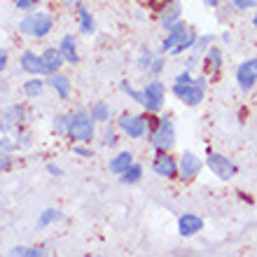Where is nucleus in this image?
Returning <instances> with one entry per match:
<instances>
[{
    "instance_id": "1",
    "label": "nucleus",
    "mask_w": 257,
    "mask_h": 257,
    "mask_svg": "<svg viewBox=\"0 0 257 257\" xmlns=\"http://www.w3.org/2000/svg\"><path fill=\"white\" fill-rule=\"evenodd\" d=\"M119 87H122V91L128 96V98H134V101L138 103V105H143L148 112H155L157 115V112L164 108V101H166V87H164L162 80L148 82L143 89H134L126 80H124V82H119Z\"/></svg>"
},
{
    "instance_id": "2",
    "label": "nucleus",
    "mask_w": 257,
    "mask_h": 257,
    "mask_svg": "<svg viewBox=\"0 0 257 257\" xmlns=\"http://www.w3.org/2000/svg\"><path fill=\"white\" fill-rule=\"evenodd\" d=\"M206 87H208V77H206V75L192 77V70L185 68L183 73L176 77V82H173V94H176L185 105L196 108V105L206 98Z\"/></svg>"
},
{
    "instance_id": "3",
    "label": "nucleus",
    "mask_w": 257,
    "mask_h": 257,
    "mask_svg": "<svg viewBox=\"0 0 257 257\" xmlns=\"http://www.w3.org/2000/svg\"><path fill=\"white\" fill-rule=\"evenodd\" d=\"M66 138H70V141H75V143H91L96 138V119L82 108L68 112Z\"/></svg>"
},
{
    "instance_id": "4",
    "label": "nucleus",
    "mask_w": 257,
    "mask_h": 257,
    "mask_svg": "<svg viewBox=\"0 0 257 257\" xmlns=\"http://www.w3.org/2000/svg\"><path fill=\"white\" fill-rule=\"evenodd\" d=\"M52 28H54V17L47 12H28L24 19L19 21V31L28 38H35V40H40V38H47L52 33Z\"/></svg>"
},
{
    "instance_id": "5",
    "label": "nucleus",
    "mask_w": 257,
    "mask_h": 257,
    "mask_svg": "<svg viewBox=\"0 0 257 257\" xmlns=\"http://www.w3.org/2000/svg\"><path fill=\"white\" fill-rule=\"evenodd\" d=\"M148 136L155 150H171L176 145V126L171 122V117H159L157 126Z\"/></svg>"
},
{
    "instance_id": "6",
    "label": "nucleus",
    "mask_w": 257,
    "mask_h": 257,
    "mask_svg": "<svg viewBox=\"0 0 257 257\" xmlns=\"http://www.w3.org/2000/svg\"><path fill=\"white\" fill-rule=\"evenodd\" d=\"M206 166H208L213 173H215L220 180H231V178L238 173V166L231 162L229 157L220 155V152H213V150H206Z\"/></svg>"
},
{
    "instance_id": "7",
    "label": "nucleus",
    "mask_w": 257,
    "mask_h": 257,
    "mask_svg": "<svg viewBox=\"0 0 257 257\" xmlns=\"http://www.w3.org/2000/svg\"><path fill=\"white\" fill-rule=\"evenodd\" d=\"M117 128L128 138H143L148 134V115H131V112H122L117 119Z\"/></svg>"
},
{
    "instance_id": "8",
    "label": "nucleus",
    "mask_w": 257,
    "mask_h": 257,
    "mask_svg": "<svg viewBox=\"0 0 257 257\" xmlns=\"http://www.w3.org/2000/svg\"><path fill=\"white\" fill-rule=\"evenodd\" d=\"M152 171L159 178H166V180L178 178V159L171 157V150H157L155 159H152Z\"/></svg>"
},
{
    "instance_id": "9",
    "label": "nucleus",
    "mask_w": 257,
    "mask_h": 257,
    "mask_svg": "<svg viewBox=\"0 0 257 257\" xmlns=\"http://www.w3.org/2000/svg\"><path fill=\"white\" fill-rule=\"evenodd\" d=\"M201 169H203L201 157H196L190 150L180 155V162H178V178L180 180H194L201 173Z\"/></svg>"
},
{
    "instance_id": "10",
    "label": "nucleus",
    "mask_w": 257,
    "mask_h": 257,
    "mask_svg": "<svg viewBox=\"0 0 257 257\" xmlns=\"http://www.w3.org/2000/svg\"><path fill=\"white\" fill-rule=\"evenodd\" d=\"M187 31H190V26H187L185 21H176L173 28L166 31V38H164V42H162V54H173V52L183 45L185 38H187Z\"/></svg>"
},
{
    "instance_id": "11",
    "label": "nucleus",
    "mask_w": 257,
    "mask_h": 257,
    "mask_svg": "<svg viewBox=\"0 0 257 257\" xmlns=\"http://www.w3.org/2000/svg\"><path fill=\"white\" fill-rule=\"evenodd\" d=\"M236 84L241 91H250L257 84V59H248L236 68Z\"/></svg>"
},
{
    "instance_id": "12",
    "label": "nucleus",
    "mask_w": 257,
    "mask_h": 257,
    "mask_svg": "<svg viewBox=\"0 0 257 257\" xmlns=\"http://www.w3.org/2000/svg\"><path fill=\"white\" fill-rule=\"evenodd\" d=\"M21 63V70L28 75H49V68L45 66V59H42V54H35V52H31V49H26L24 54H21L19 59Z\"/></svg>"
},
{
    "instance_id": "13",
    "label": "nucleus",
    "mask_w": 257,
    "mask_h": 257,
    "mask_svg": "<svg viewBox=\"0 0 257 257\" xmlns=\"http://www.w3.org/2000/svg\"><path fill=\"white\" fill-rule=\"evenodd\" d=\"M222 73V49L220 47H208V52L203 54V73L210 80H217Z\"/></svg>"
},
{
    "instance_id": "14",
    "label": "nucleus",
    "mask_w": 257,
    "mask_h": 257,
    "mask_svg": "<svg viewBox=\"0 0 257 257\" xmlns=\"http://www.w3.org/2000/svg\"><path fill=\"white\" fill-rule=\"evenodd\" d=\"M201 229H203L201 215H196V213H183V215L178 217V231H180V236H185V238L196 236Z\"/></svg>"
},
{
    "instance_id": "15",
    "label": "nucleus",
    "mask_w": 257,
    "mask_h": 257,
    "mask_svg": "<svg viewBox=\"0 0 257 257\" xmlns=\"http://www.w3.org/2000/svg\"><path fill=\"white\" fill-rule=\"evenodd\" d=\"M47 84L54 89L56 96H59L61 101H68V98H70V77H68V75H63V73H59V70H56V73L49 75Z\"/></svg>"
},
{
    "instance_id": "16",
    "label": "nucleus",
    "mask_w": 257,
    "mask_h": 257,
    "mask_svg": "<svg viewBox=\"0 0 257 257\" xmlns=\"http://www.w3.org/2000/svg\"><path fill=\"white\" fill-rule=\"evenodd\" d=\"M59 52H61L63 61L75 66V63H80V54H77V40H75V35H63L61 38V45H59Z\"/></svg>"
},
{
    "instance_id": "17",
    "label": "nucleus",
    "mask_w": 257,
    "mask_h": 257,
    "mask_svg": "<svg viewBox=\"0 0 257 257\" xmlns=\"http://www.w3.org/2000/svg\"><path fill=\"white\" fill-rule=\"evenodd\" d=\"M215 40V38H213V35H199V38H196V42H194V47L190 49L192 52V56L190 59H187V61H185V68H187V70H192V68L196 66V63H199V59H201L203 56V49H208L210 47V42Z\"/></svg>"
},
{
    "instance_id": "18",
    "label": "nucleus",
    "mask_w": 257,
    "mask_h": 257,
    "mask_svg": "<svg viewBox=\"0 0 257 257\" xmlns=\"http://www.w3.org/2000/svg\"><path fill=\"white\" fill-rule=\"evenodd\" d=\"M77 10V17H80V31L84 35H94L96 33V19L91 17V12H89V7L87 5H77L75 7Z\"/></svg>"
},
{
    "instance_id": "19",
    "label": "nucleus",
    "mask_w": 257,
    "mask_h": 257,
    "mask_svg": "<svg viewBox=\"0 0 257 257\" xmlns=\"http://www.w3.org/2000/svg\"><path fill=\"white\" fill-rule=\"evenodd\" d=\"M159 21H162L164 31L173 28V24H176V21H180V5H178L176 0H173L169 7H164L162 12H159Z\"/></svg>"
},
{
    "instance_id": "20",
    "label": "nucleus",
    "mask_w": 257,
    "mask_h": 257,
    "mask_svg": "<svg viewBox=\"0 0 257 257\" xmlns=\"http://www.w3.org/2000/svg\"><path fill=\"white\" fill-rule=\"evenodd\" d=\"M134 164V155L131 152H119V155H115L112 159H110V173H115V176H122L124 171L128 169Z\"/></svg>"
},
{
    "instance_id": "21",
    "label": "nucleus",
    "mask_w": 257,
    "mask_h": 257,
    "mask_svg": "<svg viewBox=\"0 0 257 257\" xmlns=\"http://www.w3.org/2000/svg\"><path fill=\"white\" fill-rule=\"evenodd\" d=\"M45 84H47V82L42 80L40 75H31V77L24 82V87H21L24 89V96H28V98H38V96L45 91Z\"/></svg>"
},
{
    "instance_id": "22",
    "label": "nucleus",
    "mask_w": 257,
    "mask_h": 257,
    "mask_svg": "<svg viewBox=\"0 0 257 257\" xmlns=\"http://www.w3.org/2000/svg\"><path fill=\"white\" fill-rule=\"evenodd\" d=\"M42 59H45V66L49 68V75L52 73H56V70H61V66L66 61H63V56H61V52H59V47H47L45 52H42Z\"/></svg>"
},
{
    "instance_id": "23",
    "label": "nucleus",
    "mask_w": 257,
    "mask_h": 257,
    "mask_svg": "<svg viewBox=\"0 0 257 257\" xmlns=\"http://www.w3.org/2000/svg\"><path fill=\"white\" fill-rule=\"evenodd\" d=\"M89 115L94 117L96 122L108 124L110 122V105L105 101H96L94 105H91V110H89Z\"/></svg>"
},
{
    "instance_id": "24",
    "label": "nucleus",
    "mask_w": 257,
    "mask_h": 257,
    "mask_svg": "<svg viewBox=\"0 0 257 257\" xmlns=\"http://www.w3.org/2000/svg\"><path fill=\"white\" fill-rule=\"evenodd\" d=\"M141 178H143V166L134 162L122 176H119V180H122L124 185H136V183H141Z\"/></svg>"
},
{
    "instance_id": "25",
    "label": "nucleus",
    "mask_w": 257,
    "mask_h": 257,
    "mask_svg": "<svg viewBox=\"0 0 257 257\" xmlns=\"http://www.w3.org/2000/svg\"><path fill=\"white\" fill-rule=\"evenodd\" d=\"M61 220H63V213H61V210H56V208H47V210H42V213H40L38 227H40V229H45V227H49V224L61 222Z\"/></svg>"
},
{
    "instance_id": "26",
    "label": "nucleus",
    "mask_w": 257,
    "mask_h": 257,
    "mask_svg": "<svg viewBox=\"0 0 257 257\" xmlns=\"http://www.w3.org/2000/svg\"><path fill=\"white\" fill-rule=\"evenodd\" d=\"M157 61V54L152 52L150 47H143L141 56H138V70H143V73H150L152 70V66H155Z\"/></svg>"
},
{
    "instance_id": "27",
    "label": "nucleus",
    "mask_w": 257,
    "mask_h": 257,
    "mask_svg": "<svg viewBox=\"0 0 257 257\" xmlns=\"http://www.w3.org/2000/svg\"><path fill=\"white\" fill-rule=\"evenodd\" d=\"M12 257H42V248H26V245H14L12 250H10Z\"/></svg>"
},
{
    "instance_id": "28",
    "label": "nucleus",
    "mask_w": 257,
    "mask_h": 257,
    "mask_svg": "<svg viewBox=\"0 0 257 257\" xmlns=\"http://www.w3.org/2000/svg\"><path fill=\"white\" fill-rule=\"evenodd\" d=\"M196 38H199V35H196V31L190 26V31H187V38H185V40H183V45H180V47H178L176 52H173V56H180V54H185V52H190V49L194 47Z\"/></svg>"
},
{
    "instance_id": "29",
    "label": "nucleus",
    "mask_w": 257,
    "mask_h": 257,
    "mask_svg": "<svg viewBox=\"0 0 257 257\" xmlns=\"http://www.w3.org/2000/svg\"><path fill=\"white\" fill-rule=\"evenodd\" d=\"M103 145H108V148H117L119 145V136H117V131H115V126L110 124V126H105L103 128Z\"/></svg>"
},
{
    "instance_id": "30",
    "label": "nucleus",
    "mask_w": 257,
    "mask_h": 257,
    "mask_svg": "<svg viewBox=\"0 0 257 257\" xmlns=\"http://www.w3.org/2000/svg\"><path fill=\"white\" fill-rule=\"evenodd\" d=\"M14 150H19L17 138H12V136H7L0 131V152H14Z\"/></svg>"
},
{
    "instance_id": "31",
    "label": "nucleus",
    "mask_w": 257,
    "mask_h": 257,
    "mask_svg": "<svg viewBox=\"0 0 257 257\" xmlns=\"http://www.w3.org/2000/svg\"><path fill=\"white\" fill-rule=\"evenodd\" d=\"M141 5H145L148 10H152V12H162L164 7H169L173 0H138Z\"/></svg>"
},
{
    "instance_id": "32",
    "label": "nucleus",
    "mask_w": 257,
    "mask_h": 257,
    "mask_svg": "<svg viewBox=\"0 0 257 257\" xmlns=\"http://www.w3.org/2000/svg\"><path fill=\"white\" fill-rule=\"evenodd\" d=\"M52 128H54L56 136H66L68 134V112L66 115H59L54 119V124H52Z\"/></svg>"
},
{
    "instance_id": "33",
    "label": "nucleus",
    "mask_w": 257,
    "mask_h": 257,
    "mask_svg": "<svg viewBox=\"0 0 257 257\" xmlns=\"http://www.w3.org/2000/svg\"><path fill=\"white\" fill-rule=\"evenodd\" d=\"M73 152H75L77 157H82V159H89V157H94V150L87 148L84 143H75V145H73Z\"/></svg>"
},
{
    "instance_id": "34",
    "label": "nucleus",
    "mask_w": 257,
    "mask_h": 257,
    "mask_svg": "<svg viewBox=\"0 0 257 257\" xmlns=\"http://www.w3.org/2000/svg\"><path fill=\"white\" fill-rule=\"evenodd\" d=\"M14 162H17V159L12 157V152H0V171L12 169Z\"/></svg>"
},
{
    "instance_id": "35",
    "label": "nucleus",
    "mask_w": 257,
    "mask_h": 257,
    "mask_svg": "<svg viewBox=\"0 0 257 257\" xmlns=\"http://www.w3.org/2000/svg\"><path fill=\"white\" fill-rule=\"evenodd\" d=\"M38 5H40V0H17V3H14V7L21 10V12H31V10Z\"/></svg>"
},
{
    "instance_id": "36",
    "label": "nucleus",
    "mask_w": 257,
    "mask_h": 257,
    "mask_svg": "<svg viewBox=\"0 0 257 257\" xmlns=\"http://www.w3.org/2000/svg\"><path fill=\"white\" fill-rule=\"evenodd\" d=\"M231 5L236 7V10H250V7H257V0H231Z\"/></svg>"
},
{
    "instance_id": "37",
    "label": "nucleus",
    "mask_w": 257,
    "mask_h": 257,
    "mask_svg": "<svg viewBox=\"0 0 257 257\" xmlns=\"http://www.w3.org/2000/svg\"><path fill=\"white\" fill-rule=\"evenodd\" d=\"M47 173L49 176H54V178H59V176H63V171L56 166V164H47Z\"/></svg>"
},
{
    "instance_id": "38",
    "label": "nucleus",
    "mask_w": 257,
    "mask_h": 257,
    "mask_svg": "<svg viewBox=\"0 0 257 257\" xmlns=\"http://www.w3.org/2000/svg\"><path fill=\"white\" fill-rule=\"evenodd\" d=\"M61 3V7H66V10H73V7H77L82 3V0H59Z\"/></svg>"
},
{
    "instance_id": "39",
    "label": "nucleus",
    "mask_w": 257,
    "mask_h": 257,
    "mask_svg": "<svg viewBox=\"0 0 257 257\" xmlns=\"http://www.w3.org/2000/svg\"><path fill=\"white\" fill-rule=\"evenodd\" d=\"M7 68V49H0V73Z\"/></svg>"
},
{
    "instance_id": "40",
    "label": "nucleus",
    "mask_w": 257,
    "mask_h": 257,
    "mask_svg": "<svg viewBox=\"0 0 257 257\" xmlns=\"http://www.w3.org/2000/svg\"><path fill=\"white\" fill-rule=\"evenodd\" d=\"M203 5H208V7H217V5H220V0H203Z\"/></svg>"
},
{
    "instance_id": "41",
    "label": "nucleus",
    "mask_w": 257,
    "mask_h": 257,
    "mask_svg": "<svg viewBox=\"0 0 257 257\" xmlns=\"http://www.w3.org/2000/svg\"><path fill=\"white\" fill-rule=\"evenodd\" d=\"M252 26L257 28V12H255V17H252Z\"/></svg>"
}]
</instances>
